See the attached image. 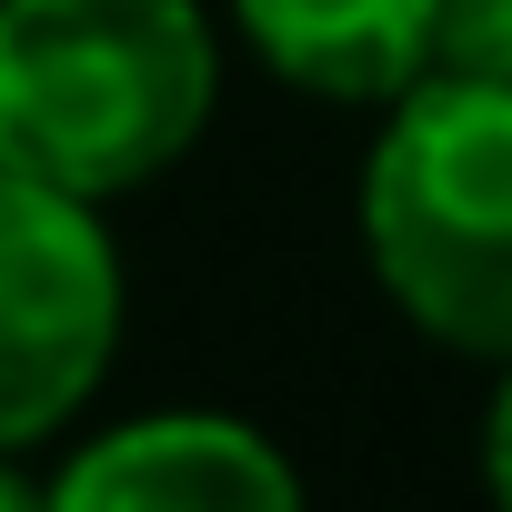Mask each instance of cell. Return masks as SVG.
<instances>
[{"label":"cell","mask_w":512,"mask_h":512,"mask_svg":"<svg viewBox=\"0 0 512 512\" xmlns=\"http://www.w3.org/2000/svg\"><path fill=\"white\" fill-rule=\"evenodd\" d=\"M121 251L101 201L0 171V452L61 442L121 352Z\"/></svg>","instance_id":"obj_3"},{"label":"cell","mask_w":512,"mask_h":512,"mask_svg":"<svg viewBox=\"0 0 512 512\" xmlns=\"http://www.w3.org/2000/svg\"><path fill=\"white\" fill-rule=\"evenodd\" d=\"M482 492H492V512H512V362H502L492 412H482Z\"/></svg>","instance_id":"obj_7"},{"label":"cell","mask_w":512,"mask_h":512,"mask_svg":"<svg viewBox=\"0 0 512 512\" xmlns=\"http://www.w3.org/2000/svg\"><path fill=\"white\" fill-rule=\"evenodd\" d=\"M0 512H41V482L21 472V452H0Z\"/></svg>","instance_id":"obj_8"},{"label":"cell","mask_w":512,"mask_h":512,"mask_svg":"<svg viewBox=\"0 0 512 512\" xmlns=\"http://www.w3.org/2000/svg\"><path fill=\"white\" fill-rule=\"evenodd\" d=\"M41 512H312V492L241 412H131L41 482Z\"/></svg>","instance_id":"obj_4"},{"label":"cell","mask_w":512,"mask_h":512,"mask_svg":"<svg viewBox=\"0 0 512 512\" xmlns=\"http://www.w3.org/2000/svg\"><path fill=\"white\" fill-rule=\"evenodd\" d=\"M221 111L201 0H0V171L71 201H131L191 161Z\"/></svg>","instance_id":"obj_1"},{"label":"cell","mask_w":512,"mask_h":512,"mask_svg":"<svg viewBox=\"0 0 512 512\" xmlns=\"http://www.w3.org/2000/svg\"><path fill=\"white\" fill-rule=\"evenodd\" d=\"M362 262L462 362H512V81L422 71L362 151Z\"/></svg>","instance_id":"obj_2"},{"label":"cell","mask_w":512,"mask_h":512,"mask_svg":"<svg viewBox=\"0 0 512 512\" xmlns=\"http://www.w3.org/2000/svg\"><path fill=\"white\" fill-rule=\"evenodd\" d=\"M432 11L442 0H231V31L272 81L342 111H382L432 71Z\"/></svg>","instance_id":"obj_5"},{"label":"cell","mask_w":512,"mask_h":512,"mask_svg":"<svg viewBox=\"0 0 512 512\" xmlns=\"http://www.w3.org/2000/svg\"><path fill=\"white\" fill-rule=\"evenodd\" d=\"M432 71L512 81V0H442L432 11Z\"/></svg>","instance_id":"obj_6"}]
</instances>
